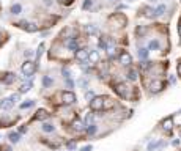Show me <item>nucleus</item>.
Listing matches in <instances>:
<instances>
[{"mask_svg":"<svg viewBox=\"0 0 181 151\" xmlns=\"http://www.w3.org/2000/svg\"><path fill=\"white\" fill-rule=\"evenodd\" d=\"M21 69H22V74H24L25 77H31L35 74V71H36V65L33 62H25Z\"/></svg>","mask_w":181,"mask_h":151,"instance_id":"obj_1","label":"nucleus"},{"mask_svg":"<svg viewBox=\"0 0 181 151\" xmlns=\"http://www.w3.org/2000/svg\"><path fill=\"white\" fill-rule=\"evenodd\" d=\"M88 102H90V109H92V110H102L104 98L102 96H94L93 99L88 101Z\"/></svg>","mask_w":181,"mask_h":151,"instance_id":"obj_2","label":"nucleus"},{"mask_svg":"<svg viewBox=\"0 0 181 151\" xmlns=\"http://www.w3.org/2000/svg\"><path fill=\"white\" fill-rule=\"evenodd\" d=\"M114 90H115V93L118 96H121V98H128L129 96V88H128L126 84H117L114 87Z\"/></svg>","mask_w":181,"mask_h":151,"instance_id":"obj_3","label":"nucleus"},{"mask_svg":"<svg viewBox=\"0 0 181 151\" xmlns=\"http://www.w3.org/2000/svg\"><path fill=\"white\" fill-rule=\"evenodd\" d=\"M17 25H19L21 29H24L25 31H29V33H35V31H38V25L31 24V22H27V21H22Z\"/></svg>","mask_w":181,"mask_h":151,"instance_id":"obj_4","label":"nucleus"},{"mask_svg":"<svg viewBox=\"0 0 181 151\" xmlns=\"http://www.w3.org/2000/svg\"><path fill=\"white\" fill-rule=\"evenodd\" d=\"M62 98H63V102H65L66 106H71V104L76 102V94L72 93V91H63Z\"/></svg>","mask_w":181,"mask_h":151,"instance_id":"obj_5","label":"nucleus"},{"mask_svg":"<svg viewBox=\"0 0 181 151\" xmlns=\"http://www.w3.org/2000/svg\"><path fill=\"white\" fill-rule=\"evenodd\" d=\"M118 60H120V63L123 66H131V63H132V57H131V54H128V52H121Z\"/></svg>","mask_w":181,"mask_h":151,"instance_id":"obj_6","label":"nucleus"},{"mask_svg":"<svg viewBox=\"0 0 181 151\" xmlns=\"http://www.w3.org/2000/svg\"><path fill=\"white\" fill-rule=\"evenodd\" d=\"M74 55L79 62H87L88 60V50L87 49H77V50H74Z\"/></svg>","mask_w":181,"mask_h":151,"instance_id":"obj_7","label":"nucleus"},{"mask_svg":"<svg viewBox=\"0 0 181 151\" xmlns=\"http://www.w3.org/2000/svg\"><path fill=\"white\" fill-rule=\"evenodd\" d=\"M14 80H16V74H14V72H5V74L2 76V84H5V85L13 84Z\"/></svg>","mask_w":181,"mask_h":151,"instance_id":"obj_8","label":"nucleus"},{"mask_svg":"<svg viewBox=\"0 0 181 151\" xmlns=\"http://www.w3.org/2000/svg\"><path fill=\"white\" fill-rule=\"evenodd\" d=\"M162 129H164L165 132H170L172 129H173V118L167 117L165 120H162Z\"/></svg>","mask_w":181,"mask_h":151,"instance_id":"obj_9","label":"nucleus"},{"mask_svg":"<svg viewBox=\"0 0 181 151\" xmlns=\"http://www.w3.org/2000/svg\"><path fill=\"white\" fill-rule=\"evenodd\" d=\"M162 88H164V82H161V80H155V82H151V85H150L151 93H159Z\"/></svg>","mask_w":181,"mask_h":151,"instance_id":"obj_10","label":"nucleus"},{"mask_svg":"<svg viewBox=\"0 0 181 151\" xmlns=\"http://www.w3.org/2000/svg\"><path fill=\"white\" fill-rule=\"evenodd\" d=\"M46 118H49V113H47V110H44V109H39V110L35 113V120L43 121V120H46Z\"/></svg>","mask_w":181,"mask_h":151,"instance_id":"obj_11","label":"nucleus"},{"mask_svg":"<svg viewBox=\"0 0 181 151\" xmlns=\"http://www.w3.org/2000/svg\"><path fill=\"white\" fill-rule=\"evenodd\" d=\"M88 60H90V63H98L99 62V52L98 50H88Z\"/></svg>","mask_w":181,"mask_h":151,"instance_id":"obj_12","label":"nucleus"},{"mask_svg":"<svg viewBox=\"0 0 181 151\" xmlns=\"http://www.w3.org/2000/svg\"><path fill=\"white\" fill-rule=\"evenodd\" d=\"M66 47L69 49V50H72V52H74V50H77V49H79V47H77V39H76V38L68 39V41H66Z\"/></svg>","mask_w":181,"mask_h":151,"instance_id":"obj_13","label":"nucleus"},{"mask_svg":"<svg viewBox=\"0 0 181 151\" xmlns=\"http://www.w3.org/2000/svg\"><path fill=\"white\" fill-rule=\"evenodd\" d=\"M72 129L77 131V132H82L85 129V125L80 120H74V121H72Z\"/></svg>","mask_w":181,"mask_h":151,"instance_id":"obj_14","label":"nucleus"},{"mask_svg":"<svg viewBox=\"0 0 181 151\" xmlns=\"http://www.w3.org/2000/svg\"><path fill=\"white\" fill-rule=\"evenodd\" d=\"M13 102L10 101V98H3L2 101H0V109H5V110H8V109H11Z\"/></svg>","mask_w":181,"mask_h":151,"instance_id":"obj_15","label":"nucleus"},{"mask_svg":"<svg viewBox=\"0 0 181 151\" xmlns=\"http://www.w3.org/2000/svg\"><path fill=\"white\" fill-rule=\"evenodd\" d=\"M8 139H10L11 143H17V142L21 140V134L19 132H10V134H8Z\"/></svg>","mask_w":181,"mask_h":151,"instance_id":"obj_16","label":"nucleus"},{"mask_svg":"<svg viewBox=\"0 0 181 151\" xmlns=\"http://www.w3.org/2000/svg\"><path fill=\"white\" fill-rule=\"evenodd\" d=\"M112 107H114V101H112L110 98H104V104H102V110H104V109H106V110H107V109H112Z\"/></svg>","mask_w":181,"mask_h":151,"instance_id":"obj_17","label":"nucleus"},{"mask_svg":"<svg viewBox=\"0 0 181 151\" xmlns=\"http://www.w3.org/2000/svg\"><path fill=\"white\" fill-rule=\"evenodd\" d=\"M165 10H167V6L164 5V3H161V5L155 10V14H156V16H162V14L165 13Z\"/></svg>","mask_w":181,"mask_h":151,"instance_id":"obj_18","label":"nucleus"},{"mask_svg":"<svg viewBox=\"0 0 181 151\" xmlns=\"http://www.w3.org/2000/svg\"><path fill=\"white\" fill-rule=\"evenodd\" d=\"M143 11H145L143 14L147 16V17H150V19H153V17H156V14H155V10H153V8H150V6H147Z\"/></svg>","mask_w":181,"mask_h":151,"instance_id":"obj_19","label":"nucleus"},{"mask_svg":"<svg viewBox=\"0 0 181 151\" xmlns=\"http://www.w3.org/2000/svg\"><path fill=\"white\" fill-rule=\"evenodd\" d=\"M41 129H43L44 132H54V129H55V127H54V125H51V123H44V125L41 126Z\"/></svg>","mask_w":181,"mask_h":151,"instance_id":"obj_20","label":"nucleus"},{"mask_svg":"<svg viewBox=\"0 0 181 151\" xmlns=\"http://www.w3.org/2000/svg\"><path fill=\"white\" fill-rule=\"evenodd\" d=\"M156 49H159V41H156V39L150 41V44H148V50H156Z\"/></svg>","mask_w":181,"mask_h":151,"instance_id":"obj_21","label":"nucleus"},{"mask_svg":"<svg viewBox=\"0 0 181 151\" xmlns=\"http://www.w3.org/2000/svg\"><path fill=\"white\" fill-rule=\"evenodd\" d=\"M21 11H22V6L19 5V3H14V5L11 6V13H13V14H21Z\"/></svg>","mask_w":181,"mask_h":151,"instance_id":"obj_22","label":"nucleus"},{"mask_svg":"<svg viewBox=\"0 0 181 151\" xmlns=\"http://www.w3.org/2000/svg\"><path fill=\"white\" fill-rule=\"evenodd\" d=\"M52 84H54V80H52L49 76H44V77H43V85H44V87H52Z\"/></svg>","mask_w":181,"mask_h":151,"instance_id":"obj_23","label":"nucleus"},{"mask_svg":"<svg viewBox=\"0 0 181 151\" xmlns=\"http://www.w3.org/2000/svg\"><path fill=\"white\" fill-rule=\"evenodd\" d=\"M128 79H129V80H137V71H135V69H129Z\"/></svg>","mask_w":181,"mask_h":151,"instance_id":"obj_24","label":"nucleus"},{"mask_svg":"<svg viewBox=\"0 0 181 151\" xmlns=\"http://www.w3.org/2000/svg\"><path fill=\"white\" fill-rule=\"evenodd\" d=\"M31 88V82H29V84H24L21 87V90H19V93H27V91H29Z\"/></svg>","mask_w":181,"mask_h":151,"instance_id":"obj_25","label":"nucleus"},{"mask_svg":"<svg viewBox=\"0 0 181 151\" xmlns=\"http://www.w3.org/2000/svg\"><path fill=\"white\" fill-rule=\"evenodd\" d=\"M139 57L145 60V58L148 57V49H145V47H143V49H139Z\"/></svg>","mask_w":181,"mask_h":151,"instance_id":"obj_26","label":"nucleus"},{"mask_svg":"<svg viewBox=\"0 0 181 151\" xmlns=\"http://www.w3.org/2000/svg\"><path fill=\"white\" fill-rule=\"evenodd\" d=\"M87 31H88L90 35H96L98 33V29L94 25H87Z\"/></svg>","mask_w":181,"mask_h":151,"instance_id":"obj_27","label":"nucleus"},{"mask_svg":"<svg viewBox=\"0 0 181 151\" xmlns=\"http://www.w3.org/2000/svg\"><path fill=\"white\" fill-rule=\"evenodd\" d=\"M87 132L90 135H93L94 132H96V125H88V127H87Z\"/></svg>","mask_w":181,"mask_h":151,"instance_id":"obj_28","label":"nucleus"},{"mask_svg":"<svg viewBox=\"0 0 181 151\" xmlns=\"http://www.w3.org/2000/svg\"><path fill=\"white\" fill-rule=\"evenodd\" d=\"M99 49H102V50H107V43H106V39L101 38L99 39Z\"/></svg>","mask_w":181,"mask_h":151,"instance_id":"obj_29","label":"nucleus"},{"mask_svg":"<svg viewBox=\"0 0 181 151\" xmlns=\"http://www.w3.org/2000/svg\"><path fill=\"white\" fill-rule=\"evenodd\" d=\"M19 99H21V94H19V93H16V94H11V96H10V101H11L13 104H14V102H17V101H19Z\"/></svg>","mask_w":181,"mask_h":151,"instance_id":"obj_30","label":"nucleus"},{"mask_svg":"<svg viewBox=\"0 0 181 151\" xmlns=\"http://www.w3.org/2000/svg\"><path fill=\"white\" fill-rule=\"evenodd\" d=\"M92 5H93L92 0H85L84 5H82V8H84V10H90V8H92Z\"/></svg>","mask_w":181,"mask_h":151,"instance_id":"obj_31","label":"nucleus"},{"mask_svg":"<svg viewBox=\"0 0 181 151\" xmlns=\"http://www.w3.org/2000/svg\"><path fill=\"white\" fill-rule=\"evenodd\" d=\"M33 101H27V102H22L21 104V109H29V107H31V106H33Z\"/></svg>","mask_w":181,"mask_h":151,"instance_id":"obj_32","label":"nucleus"},{"mask_svg":"<svg viewBox=\"0 0 181 151\" xmlns=\"http://www.w3.org/2000/svg\"><path fill=\"white\" fill-rule=\"evenodd\" d=\"M43 50H44V44L41 43V44H39V47H38V52H36V58H38V60H39V57L43 55Z\"/></svg>","mask_w":181,"mask_h":151,"instance_id":"obj_33","label":"nucleus"},{"mask_svg":"<svg viewBox=\"0 0 181 151\" xmlns=\"http://www.w3.org/2000/svg\"><path fill=\"white\" fill-rule=\"evenodd\" d=\"M94 98V93H93V91H87V93H85V99H93Z\"/></svg>","mask_w":181,"mask_h":151,"instance_id":"obj_34","label":"nucleus"},{"mask_svg":"<svg viewBox=\"0 0 181 151\" xmlns=\"http://www.w3.org/2000/svg\"><path fill=\"white\" fill-rule=\"evenodd\" d=\"M92 121H93V115H92V113H88L87 118H85V123H87V125H92Z\"/></svg>","mask_w":181,"mask_h":151,"instance_id":"obj_35","label":"nucleus"},{"mask_svg":"<svg viewBox=\"0 0 181 151\" xmlns=\"http://www.w3.org/2000/svg\"><path fill=\"white\" fill-rule=\"evenodd\" d=\"M72 2L74 0H58V3H62V5H71Z\"/></svg>","mask_w":181,"mask_h":151,"instance_id":"obj_36","label":"nucleus"},{"mask_svg":"<svg viewBox=\"0 0 181 151\" xmlns=\"http://www.w3.org/2000/svg\"><path fill=\"white\" fill-rule=\"evenodd\" d=\"M63 77H65V79H69V77H71V74H69V71H68V69H65V68H63Z\"/></svg>","mask_w":181,"mask_h":151,"instance_id":"obj_37","label":"nucleus"},{"mask_svg":"<svg viewBox=\"0 0 181 151\" xmlns=\"http://www.w3.org/2000/svg\"><path fill=\"white\" fill-rule=\"evenodd\" d=\"M66 148H68V150H74V148H76V145L72 143V142H69V143L66 145Z\"/></svg>","mask_w":181,"mask_h":151,"instance_id":"obj_38","label":"nucleus"},{"mask_svg":"<svg viewBox=\"0 0 181 151\" xmlns=\"http://www.w3.org/2000/svg\"><path fill=\"white\" fill-rule=\"evenodd\" d=\"M92 148H93L92 145H87V146H84V148L80 150V151H92Z\"/></svg>","mask_w":181,"mask_h":151,"instance_id":"obj_39","label":"nucleus"},{"mask_svg":"<svg viewBox=\"0 0 181 151\" xmlns=\"http://www.w3.org/2000/svg\"><path fill=\"white\" fill-rule=\"evenodd\" d=\"M145 33V29H143V27H139V29H137V35H143Z\"/></svg>","mask_w":181,"mask_h":151,"instance_id":"obj_40","label":"nucleus"},{"mask_svg":"<svg viewBox=\"0 0 181 151\" xmlns=\"http://www.w3.org/2000/svg\"><path fill=\"white\" fill-rule=\"evenodd\" d=\"M52 3H54V0H44V5L46 6H51Z\"/></svg>","mask_w":181,"mask_h":151,"instance_id":"obj_41","label":"nucleus"},{"mask_svg":"<svg viewBox=\"0 0 181 151\" xmlns=\"http://www.w3.org/2000/svg\"><path fill=\"white\" fill-rule=\"evenodd\" d=\"M66 85L69 87V88H72V85H74V84H72V80H71V79H66Z\"/></svg>","mask_w":181,"mask_h":151,"instance_id":"obj_42","label":"nucleus"},{"mask_svg":"<svg viewBox=\"0 0 181 151\" xmlns=\"http://www.w3.org/2000/svg\"><path fill=\"white\" fill-rule=\"evenodd\" d=\"M25 131H27V127H25V126H21V127H19V134H24Z\"/></svg>","mask_w":181,"mask_h":151,"instance_id":"obj_43","label":"nucleus"},{"mask_svg":"<svg viewBox=\"0 0 181 151\" xmlns=\"http://www.w3.org/2000/svg\"><path fill=\"white\" fill-rule=\"evenodd\" d=\"M24 55H25V57H31V55H33V52H31V50H25Z\"/></svg>","mask_w":181,"mask_h":151,"instance_id":"obj_44","label":"nucleus"},{"mask_svg":"<svg viewBox=\"0 0 181 151\" xmlns=\"http://www.w3.org/2000/svg\"><path fill=\"white\" fill-rule=\"evenodd\" d=\"M176 71H178V74L181 76V63H178V68H176Z\"/></svg>","mask_w":181,"mask_h":151,"instance_id":"obj_45","label":"nucleus"},{"mask_svg":"<svg viewBox=\"0 0 181 151\" xmlns=\"http://www.w3.org/2000/svg\"><path fill=\"white\" fill-rule=\"evenodd\" d=\"M150 2H157V0H150Z\"/></svg>","mask_w":181,"mask_h":151,"instance_id":"obj_46","label":"nucleus"},{"mask_svg":"<svg viewBox=\"0 0 181 151\" xmlns=\"http://www.w3.org/2000/svg\"><path fill=\"white\" fill-rule=\"evenodd\" d=\"M0 41H2V33H0Z\"/></svg>","mask_w":181,"mask_h":151,"instance_id":"obj_47","label":"nucleus"},{"mask_svg":"<svg viewBox=\"0 0 181 151\" xmlns=\"http://www.w3.org/2000/svg\"><path fill=\"white\" fill-rule=\"evenodd\" d=\"M129 2H132V0H129Z\"/></svg>","mask_w":181,"mask_h":151,"instance_id":"obj_48","label":"nucleus"},{"mask_svg":"<svg viewBox=\"0 0 181 151\" xmlns=\"http://www.w3.org/2000/svg\"><path fill=\"white\" fill-rule=\"evenodd\" d=\"M148 151H151V150H148Z\"/></svg>","mask_w":181,"mask_h":151,"instance_id":"obj_49","label":"nucleus"}]
</instances>
